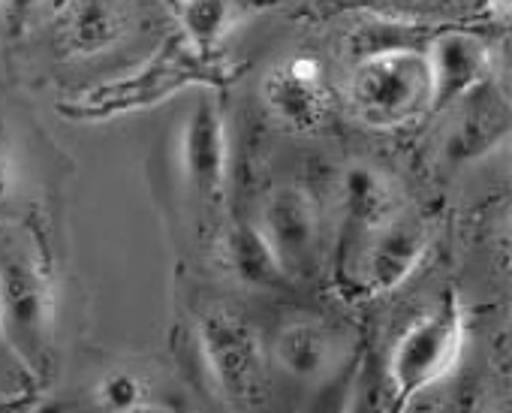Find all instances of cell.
I'll return each instance as SVG.
<instances>
[{"instance_id": "6da1fadb", "label": "cell", "mask_w": 512, "mask_h": 413, "mask_svg": "<svg viewBox=\"0 0 512 413\" xmlns=\"http://www.w3.org/2000/svg\"><path fill=\"white\" fill-rule=\"evenodd\" d=\"M232 79H238L235 70L217 55H202L190 49L181 37H172L139 70L64 97L58 103V112L79 124H103L112 118L154 109L190 88L220 91Z\"/></svg>"}, {"instance_id": "7a4b0ae2", "label": "cell", "mask_w": 512, "mask_h": 413, "mask_svg": "<svg viewBox=\"0 0 512 413\" xmlns=\"http://www.w3.org/2000/svg\"><path fill=\"white\" fill-rule=\"evenodd\" d=\"M55 341V287L25 248H0V344L31 377H43Z\"/></svg>"}, {"instance_id": "3957f363", "label": "cell", "mask_w": 512, "mask_h": 413, "mask_svg": "<svg viewBox=\"0 0 512 413\" xmlns=\"http://www.w3.org/2000/svg\"><path fill=\"white\" fill-rule=\"evenodd\" d=\"M467 347V314L455 293L440 299L428 314L416 317L395 341L386 368L398 410L404 413L416 395L452 380Z\"/></svg>"}, {"instance_id": "277c9868", "label": "cell", "mask_w": 512, "mask_h": 413, "mask_svg": "<svg viewBox=\"0 0 512 413\" xmlns=\"http://www.w3.org/2000/svg\"><path fill=\"white\" fill-rule=\"evenodd\" d=\"M431 85L422 52H389L356 61L350 103L368 127H401L428 112Z\"/></svg>"}, {"instance_id": "5b68a950", "label": "cell", "mask_w": 512, "mask_h": 413, "mask_svg": "<svg viewBox=\"0 0 512 413\" xmlns=\"http://www.w3.org/2000/svg\"><path fill=\"white\" fill-rule=\"evenodd\" d=\"M196 341L202 362L217 386V392L241 407L260 404L269 383L266 344L244 317L214 308L202 314L196 326Z\"/></svg>"}, {"instance_id": "8992f818", "label": "cell", "mask_w": 512, "mask_h": 413, "mask_svg": "<svg viewBox=\"0 0 512 413\" xmlns=\"http://www.w3.org/2000/svg\"><path fill=\"white\" fill-rule=\"evenodd\" d=\"M256 227L263 230L266 242L272 245L290 278L314 275L320 263L323 224H320L317 199L305 187L299 184L275 187L263 202V215Z\"/></svg>"}, {"instance_id": "52a82bcc", "label": "cell", "mask_w": 512, "mask_h": 413, "mask_svg": "<svg viewBox=\"0 0 512 413\" xmlns=\"http://www.w3.org/2000/svg\"><path fill=\"white\" fill-rule=\"evenodd\" d=\"M425 64L431 85L428 112H443L494 79V55L488 43L461 28H440L425 49Z\"/></svg>"}, {"instance_id": "ba28073f", "label": "cell", "mask_w": 512, "mask_h": 413, "mask_svg": "<svg viewBox=\"0 0 512 413\" xmlns=\"http://www.w3.org/2000/svg\"><path fill=\"white\" fill-rule=\"evenodd\" d=\"M428 248H431V236L419 218L392 215L362 251L359 266L353 272V284L365 296L395 293L425 263Z\"/></svg>"}, {"instance_id": "9c48e42d", "label": "cell", "mask_w": 512, "mask_h": 413, "mask_svg": "<svg viewBox=\"0 0 512 413\" xmlns=\"http://www.w3.org/2000/svg\"><path fill=\"white\" fill-rule=\"evenodd\" d=\"M272 359L287 377L314 389L347 371L359 356H353L350 338L341 335L335 326L323 320L299 317L275 332Z\"/></svg>"}, {"instance_id": "30bf717a", "label": "cell", "mask_w": 512, "mask_h": 413, "mask_svg": "<svg viewBox=\"0 0 512 413\" xmlns=\"http://www.w3.org/2000/svg\"><path fill=\"white\" fill-rule=\"evenodd\" d=\"M395 215L392 190L386 178L371 166H350L341 178V227H338V269L344 278H353L362 251L371 236Z\"/></svg>"}, {"instance_id": "8fae6325", "label": "cell", "mask_w": 512, "mask_h": 413, "mask_svg": "<svg viewBox=\"0 0 512 413\" xmlns=\"http://www.w3.org/2000/svg\"><path fill=\"white\" fill-rule=\"evenodd\" d=\"M181 169L190 190L205 202H220L229 181V136L214 100H199L181 127Z\"/></svg>"}, {"instance_id": "7c38bea8", "label": "cell", "mask_w": 512, "mask_h": 413, "mask_svg": "<svg viewBox=\"0 0 512 413\" xmlns=\"http://www.w3.org/2000/svg\"><path fill=\"white\" fill-rule=\"evenodd\" d=\"M455 106H461V112H458V118L446 136V145H443V154L449 163H473V160L494 154L500 145H506L509 103L497 91L494 79H488L485 85L470 91Z\"/></svg>"}, {"instance_id": "4fadbf2b", "label": "cell", "mask_w": 512, "mask_h": 413, "mask_svg": "<svg viewBox=\"0 0 512 413\" xmlns=\"http://www.w3.org/2000/svg\"><path fill=\"white\" fill-rule=\"evenodd\" d=\"M263 97L272 115L284 127L299 133L317 130L329 112L326 88L311 61H293L287 67L272 70L263 82Z\"/></svg>"}, {"instance_id": "5bb4252c", "label": "cell", "mask_w": 512, "mask_h": 413, "mask_svg": "<svg viewBox=\"0 0 512 413\" xmlns=\"http://www.w3.org/2000/svg\"><path fill=\"white\" fill-rule=\"evenodd\" d=\"M223 251H226V263H229L232 275L250 290L275 293V290H284L293 284V278L284 272L278 254L266 242L263 230L250 221H238L229 227V233L223 239Z\"/></svg>"}, {"instance_id": "9a60e30c", "label": "cell", "mask_w": 512, "mask_h": 413, "mask_svg": "<svg viewBox=\"0 0 512 413\" xmlns=\"http://www.w3.org/2000/svg\"><path fill=\"white\" fill-rule=\"evenodd\" d=\"M440 31V25L410 22V19H392V16H374L359 22L347 37V52L353 61H365L374 55L389 52H422L428 49L431 37Z\"/></svg>"}, {"instance_id": "2e32d148", "label": "cell", "mask_w": 512, "mask_h": 413, "mask_svg": "<svg viewBox=\"0 0 512 413\" xmlns=\"http://www.w3.org/2000/svg\"><path fill=\"white\" fill-rule=\"evenodd\" d=\"M232 22V0H178V37L202 55H217V46L232 31Z\"/></svg>"}, {"instance_id": "e0dca14e", "label": "cell", "mask_w": 512, "mask_h": 413, "mask_svg": "<svg viewBox=\"0 0 512 413\" xmlns=\"http://www.w3.org/2000/svg\"><path fill=\"white\" fill-rule=\"evenodd\" d=\"M100 413H148L157 404L154 383L133 368H109L94 386Z\"/></svg>"}, {"instance_id": "ac0fdd59", "label": "cell", "mask_w": 512, "mask_h": 413, "mask_svg": "<svg viewBox=\"0 0 512 413\" xmlns=\"http://www.w3.org/2000/svg\"><path fill=\"white\" fill-rule=\"evenodd\" d=\"M344 413H401L395 404L386 368H380L371 356H362L356 365Z\"/></svg>"}, {"instance_id": "d6986e66", "label": "cell", "mask_w": 512, "mask_h": 413, "mask_svg": "<svg viewBox=\"0 0 512 413\" xmlns=\"http://www.w3.org/2000/svg\"><path fill=\"white\" fill-rule=\"evenodd\" d=\"M356 365H359V359H356L347 371H341L338 377H332V380L314 386L311 395L296 407V413H344L347 395H350V386H353Z\"/></svg>"}, {"instance_id": "ffe728a7", "label": "cell", "mask_w": 512, "mask_h": 413, "mask_svg": "<svg viewBox=\"0 0 512 413\" xmlns=\"http://www.w3.org/2000/svg\"><path fill=\"white\" fill-rule=\"evenodd\" d=\"M485 407H488V392L479 380L470 377V380H458L446 392L440 413H485Z\"/></svg>"}, {"instance_id": "44dd1931", "label": "cell", "mask_w": 512, "mask_h": 413, "mask_svg": "<svg viewBox=\"0 0 512 413\" xmlns=\"http://www.w3.org/2000/svg\"><path fill=\"white\" fill-rule=\"evenodd\" d=\"M46 0H0V22L13 37H22L40 16Z\"/></svg>"}, {"instance_id": "7402d4cb", "label": "cell", "mask_w": 512, "mask_h": 413, "mask_svg": "<svg viewBox=\"0 0 512 413\" xmlns=\"http://www.w3.org/2000/svg\"><path fill=\"white\" fill-rule=\"evenodd\" d=\"M10 184V154H7V133H4V118H0V202L7 196Z\"/></svg>"}, {"instance_id": "603a6c76", "label": "cell", "mask_w": 512, "mask_h": 413, "mask_svg": "<svg viewBox=\"0 0 512 413\" xmlns=\"http://www.w3.org/2000/svg\"><path fill=\"white\" fill-rule=\"evenodd\" d=\"M0 347H4V344H0Z\"/></svg>"}]
</instances>
